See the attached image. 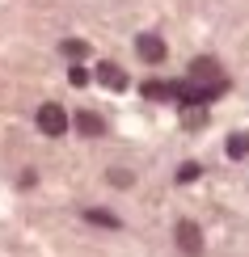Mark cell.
Here are the masks:
<instances>
[{
	"label": "cell",
	"mask_w": 249,
	"mask_h": 257,
	"mask_svg": "<svg viewBox=\"0 0 249 257\" xmlns=\"http://www.w3.org/2000/svg\"><path fill=\"white\" fill-rule=\"evenodd\" d=\"M68 80H72V84H85V80H89V72H85V68H72Z\"/></svg>",
	"instance_id": "cell-14"
},
{
	"label": "cell",
	"mask_w": 249,
	"mask_h": 257,
	"mask_svg": "<svg viewBox=\"0 0 249 257\" xmlns=\"http://www.w3.org/2000/svg\"><path fill=\"white\" fill-rule=\"evenodd\" d=\"M59 51H63V55H72V59H85V55H89V47H85L80 38H68V42H63Z\"/></svg>",
	"instance_id": "cell-10"
},
{
	"label": "cell",
	"mask_w": 249,
	"mask_h": 257,
	"mask_svg": "<svg viewBox=\"0 0 249 257\" xmlns=\"http://www.w3.org/2000/svg\"><path fill=\"white\" fill-rule=\"evenodd\" d=\"M203 118H207L203 105H186V126H203Z\"/></svg>",
	"instance_id": "cell-11"
},
{
	"label": "cell",
	"mask_w": 249,
	"mask_h": 257,
	"mask_svg": "<svg viewBox=\"0 0 249 257\" xmlns=\"http://www.w3.org/2000/svg\"><path fill=\"white\" fill-rule=\"evenodd\" d=\"M76 126H80L85 135H102V131H106V126H102V118H97L93 110H80V114H76Z\"/></svg>",
	"instance_id": "cell-6"
},
{
	"label": "cell",
	"mask_w": 249,
	"mask_h": 257,
	"mask_svg": "<svg viewBox=\"0 0 249 257\" xmlns=\"http://www.w3.org/2000/svg\"><path fill=\"white\" fill-rule=\"evenodd\" d=\"M135 51L144 63H165V38L160 34H139L135 38Z\"/></svg>",
	"instance_id": "cell-3"
},
{
	"label": "cell",
	"mask_w": 249,
	"mask_h": 257,
	"mask_svg": "<svg viewBox=\"0 0 249 257\" xmlns=\"http://www.w3.org/2000/svg\"><path fill=\"white\" fill-rule=\"evenodd\" d=\"M38 131L42 135H63L68 131V114H63L59 101H42L38 105Z\"/></svg>",
	"instance_id": "cell-1"
},
{
	"label": "cell",
	"mask_w": 249,
	"mask_h": 257,
	"mask_svg": "<svg viewBox=\"0 0 249 257\" xmlns=\"http://www.w3.org/2000/svg\"><path fill=\"white\" fill-rule=\"evenodd\" d=\"M228 156H232V160H245V156H249V131L228 135Z\"/></svg>",
	"instance_id": "cell-7"
},
{
	"label": "cell",
	"mask_w": 249,
	"mask_h": 257,
	"mask_svg": "<svg viewBox=\"0 0 249 257\" xmlns=\"http://www.w3.org/2000/svg\"><path fill=\"white\" fill-rule=\"evenodd\" d=\"M178 249L186 253V257H199V253H203V232H199V223H190V219L178 223Z\"/></svg>",
	"instance_id": "cell-2"
},
{
	"label": "cell",
	"mask_w": 249,
	"mask_h": 257,
	"mask_svg": "<svg viewBox=\"0 0 249 257\" xmlns=\"http://www.w3.org/2000/svg\"><path fill=\"white\" fill-rule=\"evenodd\" d=\"M110 181H114V186H131V173H127V169H114Z\"/></svg>",
	"instance_id": "cell-13"
},
{
	"label": "cell",
	"mask_w": 249,
	"mask_h": 257,
	"mask_svg": "<svg viewBox=\"0 0 249 257\" xmlns=\"http://www.w3.org/2000/svg\"><path fill=\"white\" fill-rule=\"evenodd\" d=\"M85 219L97 223V228H118V215H110V211H102V207H89V211H85Z\"/></svg>",
	"instance_id": "cell-8"
},
{
	"label": "cell",
	"mask_w": 249,
	"mask_h": 257,
	"mask_svg": "<svg viewBox=\"0 0 249 257\" xmlns=\"http://www.w3.org/2000/svg\"><path fill=\"white\" fill-rule=\"evenodd\" d=\"M97 80H102L106 89H114V93L127 89V72L118 68V63H97Z\"/></svg>",
	"instance_id": "cell-5"
},
{
	"label": "cell",
	"mask_w": 249,
	"mask_h": 257,
	"mask_svg": "<svg viewBox=\"0 0 249 257\" xmlns=\"http://www.w3.org/2000/svg\"><path fill=\"white\" fill-rule=\"evenodd\" d=\"M190 80H199V84H215V80H224V72H220V63L215 59H194L190 63Z\"/></svg>",
	"instance_id": "cell-4"
},
{
	"label": "cell",
	"mask_w": 249,
	"mask_h": 257,
	"mask_svg": "<svg viewBox=\"0 0 249 257\" xmlns=\"http://www.w3.org/2000/svg\"><path fill=\"white\" fill-rule=\"evenodd\" d=\"M144 97H152V101H165V97H173V84H160V80H148V84H144Z\"/></svg>",
	"instance_id": "cell-9"
},
{
	"label": "cell",
	"mask_w": 249,
	"mask_h": 257,
	"mask_svg": "<svg viewBox=\"0 0 249 257\" xmlns=\"http://www.w3.org/2000/svg\"><path fill=\"white\" fill-rule=\"evenodd\" d=\"M194 177H199V165H182L178 169V181H194Z\"/></svg>",
	"instance_id": "cell-12"
}]
</instances>
